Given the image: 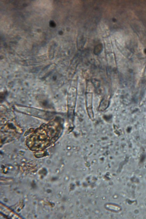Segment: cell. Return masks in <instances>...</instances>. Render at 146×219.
Segmentation results:
<instances>
[{
	"instance_id": "cell-1",
	"label": "cell",
	"mask_w": 146,
	"mask_h": 219,
	"mask_svg": "<svg viewBox=\"0 0 146 219\" xmlns=\"http://www.w3.org/2000/svg\"><path fill=\"white\" fill-rule=\"evenodd\" d=\"M49 25H50V26L51 27H54L56 26V24L53 21H51L50 22V23H49Z\"/></svg>"
}]
</instances>
